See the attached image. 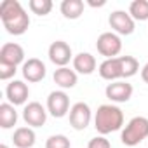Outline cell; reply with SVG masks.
I'll use <instances>...</instances> for the list:
<instances>
[{"label": "cell", "mask_w": 148, "mask_h": 148, "mask_svg": "<svg viewBox=\"0 0 148 148\" xmlns=\"http://www.w3.org/2000/svg\"><path fill=\"white\" fill-rule=\"evenodd\" d=\"M108 23L117 35H131L134 32V19L125 11H113L108 18Z\"/></svg>", "instance_id": "7"}, {"label": "cell", "mask_w": 148, "mask_h": 148, "mask_svg": "<svg viewBox=\"0 0 148 148\" xmlns=\"http://www.w3.org/2000/svg\"><path fill=\"white\" fill-rule=\"evenodd\" d=\"M70 139L64 134H52L45 141V148H70Z\"/></svg>", "instance_id": "23"}, {"label": "cell", "mask_w": 148, "mask_h": 148, "mask_svg": "<svg viewBox=\"0 0 148 148\" xmlns=\"http://www.w3.org/2000/svg\"><path fill=\"white\" fill-rule=\"evenodd\" d=\"M54 82L61 87V89H71L77 86V71L70 70L68 66L58 68L54 71Z\"/></svg>", "instance_id": "16"}, {"label": "cell", "mask_w": 148, "mask_h": 148, "mask_svg": "<svg viewBox=\"0 0 148 148\" xmlns=\"http://www.w3.org/2000/svg\"><path fill=\"white\" fill-rule=\"evenodd\" d=\"M47 112L54 119H63L70 112V98L64 91H52L47 98Z\"/></svg>", "instance_id": "6"}, {"label": "cell", "mask_w": 148, "mask_h": 148, "mask_svg": "<svg viewBox=\"0 0 148 148\" xmlns=\"http://www.w3.org/2000/svg\"><path fill=\"white\" fill-rule=\"evenodd\" d=\"M141 79H143L145 84H148V61H146V64L141 68Z\"/></svg>", "instance_id": "26"}, {"label": "cell", "mask_w": 148, "mask_h": 148, "mask_svg": "<svg viewBox=\"0 0 148 148\" xmlns=\"http://www.w3.org/2000/svg\"><path fill=\"white\" fill-rule=\"evenodd\" d=\"M124 125V113L117 105H101L94 115V127L96 131L105 136L122 129Z\"/></svg>", "instance_id": "2"}, {"label": "cell", "mask_w": 148, "mask_h": 148, "mask_svg": "<svg viewBox=\"0 0 148 148\" xmlns=\"http://www.w3.org/2000/svg\"><path fill=\"white\" fill-rule=\"evenodd\" d=\"M47 113L49 112L38 101H32L23 110V120L28 124V127H42L47 120Z\"/></svg>", "instance_id": "9"}, {"label": "cell", "mask_w": 148, "mask_h": 148, "mask_svg": "<svg viewBox=\"0 0 148 148\" xmlns=\"http://www.w3.org/2000/svg\"><path fill=\"white\" fill-rule=\"evenodd\" d=\"M25 63V51L19 44L16 42H7L0 49V64H9V66H16Z\"/></svg>", "instance_id": "10"}, {"label": "cell", "mask_w": 148, "mask_h": 148, "mask_svg": "<svg viewBox=\"0 0 148 148\" xmlns=\"http://www.w3.org/2000/svg\"><path fill=\"white\" fill-rule=\"evenodd\" d=\"M129 14L134 21L148 19V0H134L129 5Z\"/></svg>", "instance_id": "20"}, {"label": "cell", "mask_w": 148, "mask_h": 148, "mask_svg": "<svg viewBox=\"0 0 148 148\" xmlns=\"http://www.w3.org/2000/svg\"><path fill=\"white\" fill-rule=\"evenodd\" d=\"M96 49L101 56H105L106 59L112 58H119L120 51H122V40L117 33L113 32H105L98 37L96 40Z\"/></svg>", "instance_id": "4"}, {"label": "cell", "mask_w": 148, "mask_h": 148, "mask_svg": "<svg viewBox=\"0 0 148 148\" xmlns=\"http://www.w3.org/2000/svg\"><path fill=\"white\" fill-rule=\"evenodd\" d=\"M105 94L112 103H125L132 96V86L129 82L117 80V82H112V84L106 86Z\"/></svg>", "instance_id": "11"}, {"label": "cell", "mask_w": 148, "mask_h": 148, "mask_svg": "<svg viewBox=\"0 0 148 148\" xmlns=\"http://www.w3.org/2000/svg\"><path fill=\"white\" fill-rule=\"evenodd\" d=\"M0 148H9V146H7V145H4V143H2V145H0Z\"/></svg>", "instance_id": "28"}, {"label": "cell", "mask_w": 148, "mask_h": 148, "mask_svg": "<svg viewBox=\"0 0 148 148\" xmlns=\"http://www.w3.org/2000/svg\"><path fill=\"white\" fill-rule=\"evenodd\" d=\"M30 96V89L23 80H12L11 84H7L5 89V98L11 105L18 106V105H25L26 99Z\"/></svg>", "instance_id": "14"}, {"label": "cell", "mask_w": 148, "mask_h": 148, "mask_svg": "<svg viewBox=\"0 0 148 148\" xmlns=\"http://www.w3.org/2000/svg\"><path fill=\"white\" fill-rule=\"evenodd\" d=\"M16 148H32L35 145V131L32 127H18L12 136Z\"/></svg>", "instance_id": "17"}, {"label": "cell", "mask_w": 148, "mask_h": 148, "mask_svg": "<svg viewBox=\"0 0 148 148\" xmlns=\"http://www.w3.org/2000/svg\"><path fill=\"white\" fill-rule=\"evenodd\" d=\"M18 122V112L14 105L11 103H2L0 105V127L2 129H11Z\"/></svg>", "instance_id": "19"}, {"label": "cell", "mask_w": 148, "mask_h": 148, "mask_svg": "<svg viewBox=\"0 0 148 148\" xmlns=\"http://www.w3.org/2000/svg\"><path fill=\"white\" fill-rule=\"evenodd\" d=\"M98 71H99L101 79L110 80V82H117L119 79H124L122 59H120V56H119V58H112V59H105V61L99 64Z\"/></svg>", "instance_id": "13"}, {"label": "cell", "mask_w": 148, "mask_h": 148, "mask_svg": "<svg viewBox=\"0 0 148 148\" xmlns=\"http://www.w3.org/2000/svg\"><path fill=\"white\" fill-rule=\"evenodd\" d=\"M47 54H49L51 63H54V64L59 66V68L66 66V64L70 63V59H73L71 47H70L66 42H63V40H56V42H52V44L49 45Z\"/></svg>", "instance_id": "8"}, {"label": "cell", "mask_w": 148, "mask_h": 148, "mask_svg": "<svg viewBox=\"0 0 148 148\" xmlns=\"http://www.w3.org/2000/svg\"><path fill=\"white\" fill-rule=\"evenodd\" d=\"M16 66H9V64H0V80H9L16 75Z\"/></svg>", "instance_id": "25"}, {"label": "cell", "mask_w": 148, "mask_h": 148, "mask_svg": "<svg viewBox=\"0 0 148 148\" xmlns=\"http://www.w3.org/2000/svg\"><path fill=\"white\" fill-rule=\"evenodd\" d=\"M106 2H105V0H101V2H89V5L91 7H103Z\"/></svg>", "instance_id": "27"}, {"label": "cell", "mask_w": 148, "mask_h": 148, "mask_svg": "<svg viewBox=\"0 0 148 148\" xmlns=\"http://www.w3.org/2000/svg\"><path fill=\"white\" fill-rule=\"evenodd\" d=\"M92 119V112L87 103L79 101L70 108V125L75 131H84Z\"/></svg>", "instance_id": "5"}, {"label": "cell", "mask_w": 148, "mask_h": 148, "mask_svg": "<svg viewBox=\"0 0 148 148\" xmlns=\"http://www.w3.org/2000/svg\"><path fill=\"white\" fill-rule=\"evenodd\" d=\"M148 138V119L146 117H132L127 125L122 129L120 141L125 146H136L143 139Z\"/></svg>", "instance_id": "3"}, {"label": "cell", "mask_w": 148, "mask_h": 148, "mask_svg": "<svg viewBox=\"0 0 148 148\" xmlns=\"http://www.w3.org/2000/svg\"><path fill=\"white\" fill-rule=\"evenodd\" d=\"M0 19L11 35H23L30 26V18L18 0H4L0 4Z\"/></svg>", "instance_id": "1"}, {"label": "cell", "mask_w": 148, "mask_h": 148, "mask_svg": "<svg viewBox=\"0 0 148 148\" xmlns=\"http://www.w3.org/2000/svg\"><path fill=\"white\" fill-rule=\"evenodd\" d=\"M45 73H47L45 64L38 58H30L28 61L23 63V77H25V80H28L32 84L44 80L45 79Z\"/></svg>", "instance_id": "12"}, {"label": "cell", "mask_w": 148, "mask_h": 148, "mask_svg": "<svg viewBox=\"0 0 148 148\" xmlns=\"http://www.w3.org/2000/svg\"><path fill=\"white\" fill-rule=\"evenodd\" d=\"M28 7L37 16H47L52 11V2L51 0H30Z\"/></svg>", "instance_id": "21"}, {"label": "cell", "mask_w": 148, "mask_h": 148, "mask_svg": "<svg viewBox=\"0 0 148 148\" xmlns=\"http://www.w3.org/2000/svg\"><path fill=\"white\" fill-rule=\"evenodd\" d=\"M59 11L66 19H79L84 12V2L82 0H63Z\"/></svg>", "instance_id": "18"}, {"label": "cell", "mask_w": 148, "mask_h": 148, "mask_svg": "<svg viewBox=\"0 0 148 148\" xmlns=\"http://www.w3.org/2000/svg\"><path fill=\"white\" fill-rule=\"evenodd\" d=\"M73 70L82 75H91L96 70V58L91 52H80L73 58Z\"/></svg>", "instance_id": "15"}, {"label": "cell", "mask_w": 148, "mask_h": 148, "mask_svg": "<svg viewBox=\"0 0 148 148\" xmlns=\"http://www.w3.org/2000/svg\"><path fill=\"white\" fill-rule=\"evenodd\" d=\"M87 148H112V143L105 136H96L87 143Z\"/></svg>", "instance_id": "24"}, {"label": "cell", "mask_w": 148, "mask_h": 148, "mask_svg": "<svg viewBox=\"0 0 148 148\" xmlns=\"http://www.w3.org/2000/svg\"><path fill=\"white\" fill-rule=\"evenodd\" d=\"M122 59V71H124V79H129L132 75H136L139 70V63L136 58L132 56H120Z\"/></svg>", "instance_id": "22"}]
</instances>
